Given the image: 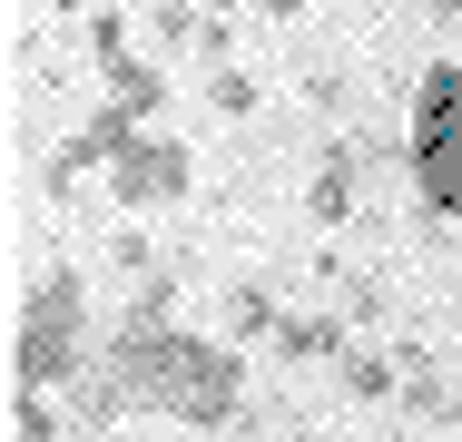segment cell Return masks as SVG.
Returning <instances> with one entry per match:
<instances>
[{
	"mask_svg": "<svg viewBox=\"0 0 462 442\" xmlns=\"http://www.w3.org/2000/svg\"><path fill=\"white\" fill-rule=\"evenodd\" d=\"M98 354L89 335V285L79 265H50V285H30L20 305V335H10V383L20 393H69V373Z\"/></svg>",
	"mask_w": 462,
	"mask_h": 442,
	"instance_id": "1",
	"label": "cell"
},
{
	"mask_svg": "<svg viewBox=\"0 0 462 442\" xmlns=\"http://www.w3.org/2000/svg\"><path fill=\"white\" fill-rule=\"evenodd\" d=\"M236 403H246V354L226 345V335H187L158 354V373L138 383V413H168L187 433H217V423H236Z\"/></svg>",
	"mask_w": 462,
	"mask_h": 442,
	"instance_id": "2",
	"label": "cell"
},
{
	"mask_svg": "<svg viewBox=\"0 0 462 442\" xmlns=\"http://www.w3.org/2000/svg\"><path fill=\"white\" fill-rule=\"evenodd\" d=\"M187 187H197V158H187V138H128L118 158H108V197H118V216H148V207H178Z\"/></svg>",
	"mask_w": 462,
	"mask_h": 442,
	"instance_id": "3",
	"label": "cell"
},
{
	"mask_svg": "<svg viewBox=\"0 0 462 442\" xmlns=\"http://www.w3.org/2000/svg\"><path fill=\"white\" fill-rule=\"evenodd\" d=\"M413 197H423V216H462V128L413 138Z\"/></svg>",
	"mask_w": 462,
	"mask_h": 442,
	"instance_id": "4",
	"label": "cell"
},
{
	"mask_svg": "<svg viewBox=\"0 0 462 442\" xmlns=\"http://www.w3.org/2000/svg\"><path fill=\"white\" fill-rule=\"evenodd\" d=\"M355 187H365V168H355V138H335V148L315 158V187H305V216H315V226H345V216H355Z\"/></svg>",
	"mask_w": 462,
	"mask_h": 442,
	"instance_id": "5",
	"label": "cell"
},
{
	"mask_svg": "<svg viewBox=\"0 0 462 442\" xmlns=\"http://www.w3.org/2000/svg\"><path fill=\"white\" fill-rule=\"evenodd\" d=\"M276 354H285V364H325V373H335V364L355 354V325H345V315H285V325H276Z\"/></svg>",
	"mask_w": 462,
	"mask_h": 442,
	"instance_id": "6",
	"label": "cell"
},
{
	"mask_svg": "<svg viewBox=\"0 0 462 442\" xmlns=\"http://www.w3.org/2000/svg\"><path fill=\"white\" fill-rule=\"evenodd\" d=\"M433 128H462V60H433L413 79V108H403V138H433Z\"/></svg>",
	"mask_w": 462,
	"mask_h": 442,
	"instance_id": "7",
	"label": "cell"
},
{
	"mask_svg": "<svg viewBox=\"0 0 462 442\" xmlns=\"http://www.w3.org/2000/svg\"><path fill=\"white\" fill-rule=\"evenodd\" d=\"M207 30H217V10H197V0H158L148 10V40L178 50V60H207Z\"/></svg>",
	"mask_w": 462,
	"mask_h": 442,
	"instance_id": "8",
	"label": "cell"
},
{
	"mask_svg": "<svg viewBox=\"0 0 462 442\" xmlns=\"http://www.w3.org/2000/svg\"><path fill=\"white\" fill-rule=\"evenodd\" d=\"M335 383H345L355 403H393V393H403V364H393L383 345H355L345 364H335Z\"/></svg>",
	"mask_w": 462,
	"mask_h": 442,
	"instance_id": "9",
	"label": "cell"
},
{
	"mask_svg": "<svg viewBox=\"0 0 462 442\" xmlns=\"http://www.w3.org/2000/svg\"><path fill=\"white\" fill-rule=\"evenodd\" d=\"M285 305L266 295V285H226V345H276Z\"/></svg>",
	"mask_w": 462,
	"mask_h": 442,
	"instance_id": "10",
	"label": "cell"
},
{
	"mask_svg": "<svg viewBox=\"0 0 462 442\" xmlns=\"http://www.w3.org/2000/svg\"><path fill=\"white\" fill-rule=\"evenodd\" d=\"M108 98H118L128 118H158V108H168V69H158V60L138 50L128 69H108Z\"/></svg>",
	"mask_w": 462,
	"mask_h": 442,
	"instance_id": "11",
	"label": "cell"
},
{
	"mask_svg": "<svg viewBox=\"0 0 462 442\" xmlns=\"http://www.w3.org/2000/svg\"><path fill=\"white\" fill-rule=\"evenodd\" d=\"M60 433H69L60 393H10V442H60Z\"/></svg>",
	"mask_w": 462,
	"mask_h": 442,
	"instance_id": "12",
	"label": "cell"
},
{
	"mask_svg": "<svg viewBox=\"0 0 462 442\" xmlns=\"http://www.w3.org/2000/svg\"><path fill=\"white\" fill-rule=\"evenodd\" d=\"M256 69H207V118H256Z\"/></svg>",
	"mask_w": 462,
	"mask_h": 442,
	"instance_id": "13",
	"label": "cell"
},
{
	"mask_svg": "<svg viewBox=\"0 0 462 442\" xmlns=\"http://www.w3.org/2000/svg\"><path fill=\"white\" fill-rule=\"evenodd\" d=\"M89 60H98V79L138 60V50H128V10H89Z\"/></svg>",
	"mask_w": 462,
	"mask_h": 442,
	"instance_id": "14",
	"label": "cell"
},
{
	"mask_svg": "<svg viewBox=\"0 0 462 442\" xmlns=\"http://www.w3.org/2000/svg\"><path fill=\"white\" fill-rule=\"evenodd\" d=\"M246 10H266V20H295V10H305V0H246Z\"/></svg>",
	"mask_w": 462,
	"mask_h": 442,
	"instance_id": "15",
	"label": "cell"
},
{
	"mask_svg": "<svg viewBox=\"0 0 462 442\" xmlns=\"http://www.w3.org/2000/svg\"><path fill=\"white\" fill-rule=\"evenodd\" d=\"M443 423H453V442H462V393H453V413H443Z\"/></svg>",
	"mask_w": 462,
	"mask_h": 442,
	"instance_id": "16",
	"label": "cell"
},
{
	"mask_svg": "<svg viewBox=\"0 0 462 442\" xmlns=\"http://www.w3.org/2000/svg\"><path fill=\"white\" fill-rule=\"evenodd\" d=\"M50 10H89V0H50Z\"/></svg>",
	"mask_w": 462,
	"mask_h": 442,
	"instance_id": "17",
	"label": "cell"
},
{
	"mask_svg": "<svg viewBox=\"0 0 462 442\" xmlns=\"http://www.w3.org/2000/svg\"><path fill=\"white\" fill-rule=\"evenodd\" d=\"M433 10H462V0H433Z\"/></svg>",
	"mask_w": 462,
	"mask_h": 442,
	"instance_id": "18",
	"label": "cell"
},
{
	"mask_svg": "<svg viewBox=\"0 0 462 442\" xmlns=\"http://www.w3.org/2000/svg\"><path fill=\"white\" fill-rule=\"evenodd\" d=\"M433 442H453V433H433Z\"/></svg>",
	"mask_w": 462,
	"mask_h": 442,
	"instance_id": "19",
	"label": "cell"
},
{
	"mask_svg": "<svg viewBox=\"0 0 462 442\" xmlns=\"http://www.w3.org/2000/svg\"><path fill=\"white\" fill-rule=\"evenodd\" d=\"M108 442H128V433H108Z\"/></svg>",
	"mask_w": 462,
	"mask_h": 442,
	"instance_id": "20",
	"label": "cell"
}]
</instances>
